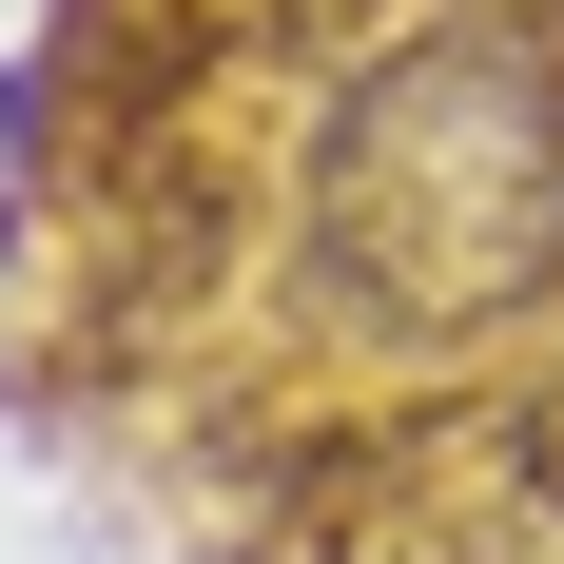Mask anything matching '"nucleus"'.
Returning a JSON list of instances; mask_svg holds the SVG:
<instances>
[{
  "label": "nucleus",
  "instance_id": "nucleus-1",
  "mask_svg": "<svg viewBox=\"0 0 564 564\" xmlns=\"http://www.w3.org/2000/svg\"><path fill=\"white\" fill-rule=\"evenodd\" d=\"M564 312V0H332L215 409H487Z\"/></svg>",
  "mask_w": 564,
  "mask_h": 564
},
{
  "label": "nucleus",
  "instance_id": "nucleus-2",
  "mask_svg": "<svg viewBox=\"0 0 564 564\" xmlns=\"http://www.w3.org/2000/svg\"><path fill=\"white\" fill-rule=\"evenodd\" d=\"M467 448H487V525L525 564H564V312H545V350H507V390L467 409Z\"/></svg>",
  "mask_w": 564,
  "mask_h": 564
}]
</instances>
